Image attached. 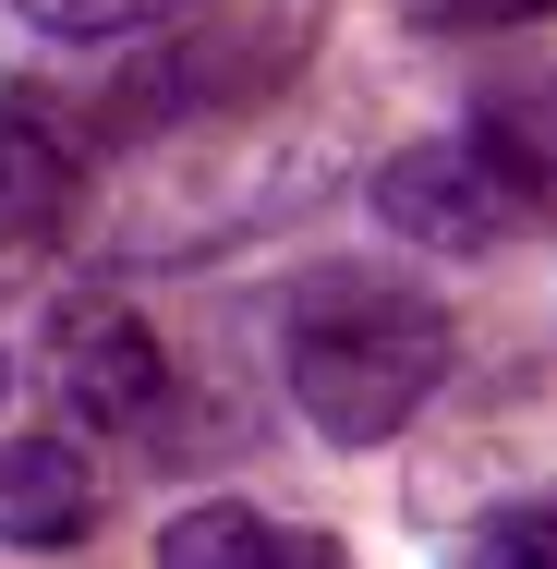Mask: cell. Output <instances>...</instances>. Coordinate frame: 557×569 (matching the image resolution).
I'll return each instance as SVG.
<instances>
[{"mask_svg": "<svg viewBox=\"0 0 557 569\" xmlns=\"http://www.w3.org/2000/svg\"><path fill=\"white\" fill-rule=\"evenodd\" d=\"M279 363H291V400L304 425L339 449H388L460 363L437 291H412L400 267H316L279 316Z\"/></svg>", "mask_w": 557, "mask_h": 569, "instance_id": "1", "label": "cell"}, {"mask_svg": "<svg viewBox=\"0 0 557 569\" xmlns=\"http://www.w3.org/2000/svg\"><path fill=\"white\" fill-rule=\"evenodd\" d=\"M316 24L328 0H158L121 61V86L98 98V133H182V121H255L304 61H316Z\"/></svg>", "mask_w": 557, "mask_h": 569, "instance_id": "2", "label": "cell"}, {"mask_svg": "<svg viewBox=\"0 0 557 569\" xmlns=\"http://www.w3.org/2000/svg\"><path fill=\"white\" fill-rule=\"evenodd\" d=\"M49 388H61V412L98 425V437H158V412H170V340L146 328V303L73 291V303L49 316Z\"/></svg>", "mask_w": 557, "mask_h": 569, "instance_id": "3", "label": "cell"}, {"mask_svg": "<svg viewBox=\"0 0 557 569\" xmlns=\"http://www.w3.org/2000/svg\"><path fill=\"white\" fill-rule=\"evenodd\" d=\"M98 110H73L61 86L0 73V242H61L98 194Z\"/></svg>", "mask_w": 557, "mask_h": 569, "instance_id": "4", "label": "cell"}, {"mask_svg": "<svg viewBox=\"0 0 557 569\" xmlns=\"http://www.w3.org/2000/svg\"><path fill=\"white\" fill-rule=\"evenodd\" d=\"M110 521V472L86 460V437H0V546L49 558V546H86Z\"/></svg>", "mask_w": 557, "mask_h": 569, "instance_id": "5", "label": "cell"}, {"mask_svg": "<svg viewBox=\"0 0 557 569\" xmlns=\"http://www.w3.org/2000/svg\"><path fill=\"white\" fill-rule=\"evenodd\" d=\"M158 569H351L339 533L316 521H279V509H242V497H207L158 533Z\"/></svg>", "mask_w": 557, "mask_h": 569, "instance_id": "6", "label": "cell"}, {"mask_svg": "<svg viewBox=\"0 0 557 569\" xmlns=\"http://www.w3.org/2000/svg\"><path fill=\"white\" fill-rule=\"evenodd\" d=\"M460 569H557V497H509L460 533Z\"/></svg>", "mask_w": 557, "mask_h": 569, "instance_id": "7", "label": "cell"}, {"mask_svg": "<svg viewBox=\"0 0 557 569\" xmlns=\"http://www.w3.org/2000/svg\"><path fill=\"white\" fill-rule=\"evenodd\" d=\"M24 24H49V37H86V49H110V37H133L158 0H12Z\"/></svg>", "mask_w": 557, "mask_h": 569, "instance_id": "8", "label": "cell"}, {"mask_svg": "<svg viewBox=\"0 0 557 569\" xmlns=\"http://www.w3.org/2000/svg\"><path fill=\"white\" fill-rule=\"evenodd\" d=\"M557 0H400V24L425 37H497V24H546Z\"/></svg>", "mask_w": 557, "mask_h": 569, "instance_id": "9", "label": "cell"}, {"mask_svg": "<svg viewBox=\"0 0 557 569\" xmlns=\"http://www.w3.org/2000/svg\"><path fill=\"white\" fill-rule=\"evenodd\" d=\"M0 400H12V363H0Z\"/></svg>", "mask_w": 557, "mask_h": 569, "instance_id": "10", "label": "cell"}]
</instances>
